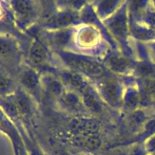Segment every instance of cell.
Segmentation results:
<instances>
[{
  "mask_svg": "<svg viewBox=\"0 0 155 155\" xmlns=\"http://www.w3.org/2000/svg\"><path fill=\"white\" fill-rule=\"evenodd\" d=\"M62 58L77 72H82L94 78H102L105 76L104 68L90 59L71 54H64Z\"/></svg>",
  "mask_w": 155,
  "mask_h": 155,
  "instance_id": "obj_1",
  "label": "cell"
},
{
  "mask_svg": "<svg viewBox=\"0 0 155 155\" xmlns=\"http://www.w3.org/2000/svg\"><path fill=\"white\" fill-rule=\"evenodd\" d=\"M19 49L15 39L8 35H0V65L11 74L18 62Z\"/></svg>",
  "mask_w": 155,
  "mask_h": 155,
  "instance_id": "obj_2",
  "label": "cell"
},
{
  "mask_svg": "<svg viewBox=\"0 0 155 155\" xmlns=\"http://www.w3.org/2000/svg\"><path fill=\"white\" fill-rule=\"evenodd\" d=\"M6 69L0 65V98H7L15 92V81Z\"/></svg>",
  "mask_w": 155,
  "mask_h": 155,
  "instance_id": "obj_3",
  "label": "cell"
},
{
  "mask_svg": "<svg viewBox=\"0 0 155 155\" xmlns=\"http://www.w3.org/2000/svg\"><path fill=\"white\" fill-rule=\"evenodd\" d=\"M72 130L78 135H93L98 131V124L92 120H76L72 123Z\"/></svg>",
  "mask_w": 155,
  "mask_h": 155,
  "instance_id": "obj_4",
  "label": "cell"
},
{
  "mask_svg": "<svg viewBox=\"0 0 155 155\" xmlns=\"http://www.w3.org/2000/svg\"><path fill=\"white\" fill-rule=\"evenodd\" d=\"M61 77L65 83L76 90H80L82 92L88 88L83 77L77 71H66L63 73Z\"/></svg>",
  "mask_w": 155,
  "mask_h": 155,
  "instance_id": "obj_5",
  "label": "cell"
},
{
  "mask_svg": "<svg viewBox=\"0 0 155 155\" xmlns=\"http://www.w3.org/2000/svg\"><path fill=\"white\" fill-rule=\"evenodd\" d=\"M48 54L42 45L38 42H34L29 50V59L34 64L40 65L46 61Z\"/></svg>",
  "mask_w": 155,
  "mask_h": 155,
  "instance_id": "obj_6",
  "label": "cell"
},
{
  "mask_svg": "<svg viewBox=\"0 0 155 155\" xmlns=\"http://www.w3.org/2000/svg\"><path fill=\"white\" fill-rule=\"evenodd\" d=\"M18 80L24 88L30 91L35 90L39 84V79L36 73L31 69H25L18 75Z\"/></svg>",
  "mask_w": 155,
  "mask_h": 155,
  "instance_id": "obj_7",
  "label": "cell"
},
{
  "mask_svg": "<svg viewBox=\"0 0 155 155\" xmlns=\"http://www.w3.org/2000/svg\"><path fill=\"white\" fill-rule=\"evenodd\" d=\"M102 92L104 97L110 103L118 102L120 89L118 84L113 80H105L102 83Z\"/></svg>",
  "mask_w": 155,
  "mask_h": 155,
  "instance_id": "obj_8",
  "label": "cell"
},
{
  "mask_svg": "<svg viewBox=\"0 0 155 155\" xmlns=\"http://www.w3.org/2000/svg\"><path fill=\"white\" fill-rule=\"evenodd\" d=\"M13 8L17 17L21 21H25L30 17L33 12L31 5L27 0H15Z\"/></svg>",
  "mask_w": 155,
  "mask_h": 155,
  "instance_id": "obj_9",
  "label": "cell"
},
{
  "mask_svg": "<svg viewBox=\"0 0 155 155\" xmlns=\"http://www.w3.org/2000/svg\"><path fill=\"white\" fill-rule=\"evenodd\" d=\"M110 28L117 36L120 38L125 37L127 34V21L124 14L121 13L117 15L110 22Z\"/></svg>",
  "mask_w": 155,
  "mask_h": 155,
  "instance_id": "obj_10",
  "label": "cell"
},
{
  "mask_svg": "<svg viewBox=\"0 0 155 155\" xmlns=\"http://www.w3.org/2000/svg\"><path fill=\"white\" fill-rule=\"evenodd\" d=\"M107 65L113 71L116 73H123L128 68V61L122 56L114 54L109 57Z\"/></svg>",
  "mask_w": 155,
  "mask_h": 155,
  "instance_id": "obj_11",
  "label": "cell"
},
{
  "mask_svg": "<svg viewBox=\"0 0 155 155\" xmlns=\"http://www.w3.org/2000/svg\"><path fill=\"white\" fill-rule=\"evenodd\" d=\"M83 94V100L84 106H86L87 108L94 112H98L101 110V104L98 102L97 98L93 95L92 92L89 89V88L85 89L82 92Z\"/></svg>",
  "mask_w": 155,
  "mask_h": 155,
  "instance_id": "obj_12",
  "label": "cell"
},
{
  "mask_svg": "<svg viewBox=\"0 0 155 155\" xmlns=\"http://www.w3.org/2000/svg\"><path fill=\"white\" fill-rule=\"evenodd\" d=\"M62 101L68 108L71 110H77L81 106V101L76 94L73 92L64 94L62 95Z\"/></svg>",
  "mask_w": 155,
  "mask_h": 155,
  "instance_id": "obj_13",
  "label": "cell"
},
{
  "mask_svg": "<svg viewBox=\"0 0 155 155\" xmlns=\"http://www.w3.org/2000/svg\"><path fill=\"white\" fill-rule=\"evenodd\" d=\"M45 83H46L45 86H46L47 90L53 95L58 96V95H61L63 94V86L58 80L54 78L49 79L47 80Z\"/></svg>",
  "mask_w": 155,
  "mask_h": 155,
  "instance_id": "obj_14",
  "label": "cell"
},
{
  "mask_svg": "<svg viewBox=\"0 0 155 155\" xmlns=\"http://www.w3.org/2000/svg\"><path fill=\"white\" fill-rule=\"evenodd\" d=\"M70 35L69 33L67 32H61V33H58L54 36V43L57 44L58 45H64L68 42V39H69Z\"/></svg>",
  "mask_w": 155,
  "mask_h": 155,
  "instance_id": "obj_15",
  "label": "cell"
},
{
  "mask_svg": "<svg viewBox=\"0 0 155 155\" xmlns=\"http://www.w3.org/2000/svg\"><path fill=\"white\" fill-rule=\"evenodd\" d=\"M144 88L148 95L155 96V81L153 80H146L144 82Z\"/></svg>",
  "mask_w": 155,
  "mask_h": 155,
  "instance_id": "obj_16",
  "label": "cell"
},
{
  "mask_svg": "<svg viewBox=\"0 0 155 155\" xmlns=\"http://www.w3.org/2000/svg\"><path fill=\"white\" fill-rule=\"evenodd\" d=\"M154 2H155V0H154Z\"/></svg>",
  "mask_w": 155,
  "mask_h": 155,
  "instance_id": "obj_17",
  "label": "cell"
}]
</instances>
